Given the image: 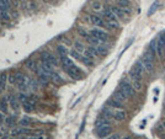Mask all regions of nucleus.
Here are the masks:
<instances>
[{"instance_id":"22","label":"nucleus","mask_w":165,"mask_h":139,"mask_svg":"<svg viewBox=\"0 0 165 139\" xmlns=\"http://www.w3.org/2000/svg\"><path fill=\"white\" fill-rule=\"evenodd\" d=\"M22 107L26 112H32L35 110V105H32L31 102H28V101H22Z\"/></svg>"},{"instance_id":"44","label":"nucleus","mask_w":165,"mask_h":139,"mask_svg":"<svg viewBox=\"0 0 165 139\" xmlns=\"http://www.w3.org/2000/svg\"><path fill=\"white\" fill-rule=\"evenodd\" d=\"M21 139H31V137H25V138H21Z\"/></svg>"},{"instance_id":"45","label":"nucleus","mask_w":165,"mask_h":139,"mask_svg":"<svg viewBox=\"0 0 165 139\" xmlns=\"http://www.w3.org/2000/svg\"><path fill=\"white\" fill-rule=\"evenodd\" d=\"M163 127H164V128H165V122H164V123H163Z\"/></svg>"},{"instance_id":"46","label":"nucleus","mask_w":165,"mask_h":139,"mask_svg":"<svg viewBox=\"0 0 165 139\" xmlns=\"http://www.w3.org/2000/svg\"><path fill=\"white\" fill-rule=\"evenodd\" d=\"M1 91H3V89H1V88H0V92H1Z\"/></svg>"},{"instance_id":"35","label":"nucleus","mask_w":165,"mask_h":139,"mask_svg":"<svg viewBox=\"0 0 165 139\" xmlns=\"http://www.w3.org/2000/svg\"><path fill=\"white\" fill-rule=\"evenodd\" d=\"M30 89L36 91L37 89H38V83H37V80L35 79H30Z\"/></svg>"},{"instance_id":"14","label":"nucleus","mask_w":165,"mask_h":139,"mask_svg":"<svg viewBox=\"0 0 165 139\" xmlns=\"http://www.w3.org/2000/svg\"><path fill=\"white\" fill-rule=\"evenodd\" d=\"M107 105H109L110 107H112V108H123V102H119L117 100H115L113 97H111V99L109 100Z\"/></svg>"},{"instance_id":"33","label":"nucleus","mask_w":165,"mask_h":139,"mask_svg":"<svg viewBox=\"0 0 165 139\" xmlns=\"http://www.w3.org/2000/svg\"><path fill=\"white\" fill-rule=\"evenodd\" d=\"M0 19L4 21H10V15L7 11H0Z\"/></svg>"},{"instance_id":"39","label":"nucleus","mask_w":165,"mask_h":139,"mask_svg":"<svg viewBox=\"0 0 165 139\" xmlns=\"http://www.w3.org/2000/svg\"><path fill=\"white\" fill-rule=\"evenodd\" d=\"M78 32H79V35L82 36L84 38H88L89 36H90V33H88V32H86L85 30H81V28H79V30H78Z\"/></svg>"},{"instance_id":"23","label":"nucleus","mask_w":165,"mask_h":139,"mask_svg":"<svg viewBox=\"0 0 165 139\" xmlns=\"http://www.w3.org/2000/svg\"><path fill=\"white\" fill-rule=\"evenodd\" d=\"M74 49L81 53V52H84L86 48H85V44L82 42H80V41H75V42H74Z\"/></svg>"},{"instance_id":"34","label":"nucleus","mask_w":165,"mask_h":139,"mask_svg":"<svg viewBox=\"0 0 165 139\" xmlns=\"http://www.w3.org/2000/svg\"><path fill=\"white\" fill-rule=\"evenodd\" d=\"M30 123H31V120L28 117H23V118H21V121H20V126H22V127L30 126Z\"/></svg>"},{"instance_id":"21","label":"nucleus","mask_w":165,"mask_h":139,"mask_svg":"<svg viewBox=\"0 0 165 139\" xmlns=\"http://www.w3.org/2000/svg\"><path fill=\"white\" fill-rule=\"evenodd\" d=\"M156 48H158V38H153L149 43V49L153 54H156Z\"/></svg>"},{"instance_id":"37","label":"nucleus","mask_w":165,"mask_h":139,"mask_svg":"<svg viewBox=\"0 0 165 139\" xmlns=\"http://www.w3.org/2000/svg\"><path fill=\"white\" fill-rule=\"evenodd\" d=\"M101 139H121V136H119L118 133H113V134H110V136L101 138Z\"/></svg>"},{"instance_id":"32","label":"nucleus","mask_w":165,"mask_h":139,"mask_svg":"<svg viewBox=\"0 0 165 139\" xmlns=\"http://www.w3.org/2000/svg\"><path fill=\"white\" fill-rule=\"evenodd\" d=\"M158 5H159V0H155V3L153 4V5L150 6V9H149V11H148V15H152L153 13H155L156 11V9H158Z\"/></svg>"},{"instance_id":"24","label":"nucleus","mask_w":165,"mask_h":139,"mask_svg":"<svg viewBox=\"0 0 165 139\" xmlns=\"http://www.w3.org/2000/svg\"><path fill=\"white\" fill-rule=\"evenodd\" d=\"M7 101H9L7 97H4V99L0 101V111L4 113H7Z\"/></svg>"},{"instance_id":"1","label":"nucleus","mask_w":165,"mask_h":139,"mask_svg":"<svg viewBox=\"0 0 165 139\" xmlns=\"http://www.w3.org/2000/svg\"><path fill=\"white\" fill-rule=\"evenodd\" d=\"M118 90H119L121 92L125 94V95L128 97V99L134 95V88H133V85H132L128 80H123L122 83L119 84Z\"/></svg>"},{"instance_id":"27","label":"nucleus","mask_w":165,"mask_h":139,"mask_svg":"<svg viewBox=\"0 0 165 139\" xmlns=\"http://www.w3.org/2000/svg\"><path fill=\"white\" fill-rule=\"evenodd\" d=\"M131 81H132V85H133L134 90L141 91L142 90V80L141 79H131Z\"/></svg>"},{"instance_id":"15","label":"nucleus","mask_w":165,"mask_h":139,"mask_svg":"<svg viewBox=\"0 0 165 139\" xmlns=\"http://www.w3.org/2000/svg\"><path fill=\"white\" fill-rule=\"evenodd\" d=\"M112 97H113L115 100L119 101V102H125V101H127V100H128V97H127V96H126V95H125V94H123V92H121V91H119V90H117V91L113 94V95H112Z\"/></svg>"},{"instance_id":"20","label":"nucleus","mask_w":165,"mask_h":139,"mask_svg":"<svg viewBox=\"0 0 165 139\" xmlns=\"http://www.w3.org/2000/svg\"><path fill=\"white\" fill-rule=\"evenodd\" d=\"M49 78H51V80H52V81H54V83H57V84L63 83V79H62V76H60L57 72H53L52 74L49 75Z\"/></svg>"},{"instance_id":"6","label":"nucleus","mask_w":165,"mask_h":139,"mask_svg":"<svg viewBox=\"0 0 165 139\" xmlns=\"http://www.w3.org/2000/svg\"><path fill=\"white\" fill-rule=\"evenodd\" d=\"M89 20H90V22H91L93 25L97 26V27H106L105 20L102 19L101 16H99V15H90L89 16Z\"/></svg>"},{"instance_id":"18","label":"nucleus","mask_w":165,"mask_h":139,"mask_svg":"<svg viewBox=\"0 0 165 139\" xmlns=\"http://www.w3.org/2000/svg\"><path fill=\"white\" fill-rule=\"evenodd\" d=\"M117 5L122 9H128L132 10V5H131V1L129 0H117Z\"/></svg>"},{"instance_id":"28","label":"nucleus","mask_w":165,"mask_h":139,"mask_svg":"<svg viewBox=\"0 0 165 139\" xmlns=\"http://www.w3.org/2000/svg\"><path fill=\"white\" fill-rule=\"evenodd\" d=\"M69 55H70L72 58H74V59L79 60V62H80V59H81V54H80V52H78V51H75V49L69 51Z\"/></svg>"},{"instance_id":"30","label":"nucleus","mask_w":165,"mask_h":139,"mask_svg":"<svg viewBox=\"0 0 165 139\" xmlns=\"http://www.w3.org/2000/svg\"><path fill=\"white\" fill-rule=\"evenodd\" d=\"M6 80H7V75L6 74H1V75H0V88H1L3 90L5 89Z\"/></svg>"},{"instance_id":"10","label":"nucleus","mask_w":165,"mask_h":139,"mask_svg":"<svg viewBox=\"0 0 165 139\" xmlns=\"http://www.w3.org/2000/svg\"><path fill=\"white\" fill-rule=\"evenodd\" d=\"M141 60H142V63H143L144 70H146L147 73H152V72H153V68H154L153 60L149 59V58H146V57H143Z\"/></svg>"},{"instance_id":"17","label":"nucleus","mask_w":165,"mask_h":139,"mask_svg":"<svg viewBox=\"0 0 165 139\" xmlns=\"http://www.w3.org/2000/svg\"><path fill=\"white\" fill-rule=\"evenodd\" d=\"M57 53L59 54V57H67L69 54V51L67 49V47H65V46L59 44V46H57Z\"/></svg>"},{"instance_id":"26","label":"nucleus","mask_w":165,"mask_h":139,"mask_svg":"<svg viewBox=\"0 0 165 139\" xmlns=\"http://www.w3.org/2000/svg\"><path fill=\"white\" fill-rule=\"evenodd\" d=\"M26 67L30 69V70H32V72H36L37 70V68H38V65L36 64V62L34 59H28L27 62H26Z\"/></svg>"},{"instance_id":"12","label":"nucleus","mask_w":165,"mask_h":139,"mask_svg":"<svg viewBox=\"0 0 165 139\" xmlns=\"http://www.w3.org/2000/svg\"><path fill=\"white\" fill-rule=\"evenodd\" d=\"M60 62H62V67H63V68H72V67L75 65L74 62L69 58L68 55L67 57H60Z\"/></svg>"},{"instance_id":"4","label":"nucleus","mask_w":165,"mask_h":139,"mask_svg":"<svg viewBox=\"0 0 165 139\" xmlns=\"http://www.w3.org/2000/svg\"><path fill=\"white\" fill-rule=\"evenodd\" d=\"M41 62H49L53 67H57L58 65V60L56 59V57L51 54L49 52H42L41 53Z\"/></svg>"},{"instance_id":"11","label":"nucleus","mask_w":165,"mask_h":139,"mask_svg":"<svg viewBox=\"0 0 165 139\" xmlns=\"http://www.w3.org/2000/svg\"><path fill=\"white\" fill-rule=\"evenodd\" d=\"M111 10H112L113 13L116 14V16H117L118 19H121V20H127V15H126V13L123 11L122 7H119L118 5H117V6H111Z\"/></svg>"},{"instance_id":"25","label":"nucleus","mask_w":165,"mask_h":139,"mask_svg":"<svg viewBox=\"0 0 165 139\" xmlns=\"http://www.w3.org/2000/svg\"><path fill=\"white\" fill-rule=\"evenodd\" d=\"M80 63H82L84 65H86V67H93V65H94V60L90 59V58H88L86 55H81Z\"/></svg>"},{"instance_id":"31","label":"nucleus","mask_w":165,"mask_h":139,"mask_svg":"<svg viewBox=\"0 0 165 139\" xmlns=\"http://www.w3.org/2000/svg\"><path fill=\"white\" fill-rule=\"evenodd\" d=\"M91 6H93V10H95V11H102L104 10L102 9V4L99 3V1H94L91 4Z\"/></svg>"},{"instance_id":"8","label":"nucleus","mask_w":165,"mask_h":139,"mask_svg":"<svg viewBox=\"0 0 165 139\" xmlns=\"http://www.w3.org/2000/svg\"><path fill=\"white\" fill-rule=\"evenodd\" d=\"M102 17L105 20H113V21H118V17L116 16V14L111 10V7H105L102 10Z\"/></svg>"},{"instance_id":"13","label":"nucleus","mask_w":165,"mask_h":139,"mask_svg":"<svg viewBox=\"0 0 165 139\" xmlns=\"http://www.w3.org/2000/svg\"><path fill=\"white\" fill-rule=\"evenodd\" d=\"M85 39L88 41V43H90L91 46H96V47H99V46H104V43H105V42H102V41H100L99 38L93 37L91 35H90L88 38H85Z\"/></svg>"},{"instance_id":"42","label":"nucleus","mask_w":165,"mask_h":139,"mask_svg":"<svg viewBox=\"0 0 165 139\" xmlns=\"http://www.w3.org/2000/svg\"><path fill=\"white\" fill-rule=\"evenodd\" d=\"M31 139H47V138L44 137V134H43V136H40V137H34V136H32Z\"/></svg>"},{"instance_id":"38","label":"nucleus","mask_w":165,"mask_h":139,"mask_svg":"<svg viewBox=\"0 0 165 139\" xmlns=\"http://www.w3.org/2000/svg\"><path fill=\"white\" fill-rule=\"evenodd\" d=\"M5 123L7 126H14L15 124V117H7V118H5Z\"/></svg>"},{"instance_id":"2","label":"nucleus","mask_w":165,"mask_h":139,"mask_svg":"<svg viewBox=\"0 0 165 139\" xmlns=\"http://www.w3.org/2000/svg\"><path fill=\"white\" fill-rule=\"evenodd\" d=\"M89 33L93 37L99 38L100 41H102V42H107V41L110 39V35L107 33V32L100 30V28H94V30H90Z\"/></svg>"},{"instance_id":"9","label":"nucleus","mask_w":165,"mask_h":139,"mask_svg":"<svg viewBox=\"0 0 165 139\" xmlns=\"http://www.w3.org/2000/svg\"><path fill=\"white\" fill-rule=\"evenodd\" d=\"M126 117H127V113H126L125 110L117 108V110H115V111H113V116H112V118H115V121L122 122V121L126 120Z\"/></svg>"},{"instance_id":"41","label":"nucleus","mask_w":165,"mask_h":139,"mask_svg":"<svg viewBox=\"0 0 165 139\" xmlns=\"http://www.w3.org/2000/svg\"><path fill=\"white\" fill-rule=\"evenodd\" d=\"M4 112H0V124H3L4 123V121H5V116H4Z\"/></svg>"},{"instance_id":"5","label":"nucleus","mask_w":165,"mask_h":139,"mask_svg":"<svg viewBox=\"0 0 165 139\" xmlns=\"http://www.w3.org/2000/svg\"><path fill=\"white\" fill-rule=\"evenodd\" d=\"M112 124V120H111V117H107L105 114H100L99 118L95 122V127L99 128V127H102V126H111Z\"/></svg>"},{"instance_id":"40","label":"nucleus","mask_w":165,"mask_h":139,"mask_svg":"<svg viewBox=\"0 0 165 139\" xmlns=\"http://www.w3.org/2000/svg\"><path fill=\"white\" fill-rule=\"evenodd\" d=\"M9 83L10 84H16V74L12 73V74L9 75Z\"/></svg>"},{"instance_id":"16","label":"nucleus","mask_w":165,"mask_h":139,"mask_svg":"<svg viewBox=\"0 0 165 139\" xmlns=\"http://www.w3.org/2000/svg\"><path fill=\"white\" fill-rule=\"evenodd\" d=\"M106 22V28L109 30H116L119 27V22L118 21H113V20H105Z\"/></svg>"},{"instance_id":"36","label":"nucleus","mask_w":165,"mask_h":139,"mask_svg":"<svg viewBox=\"0 0 165 139\" xmlns=\"http://www.w3.org/2000/svg\"><path fill=\"white\" fill-rule=\"evenodd\" d=\"M88 49L90 51L93 53V54L95 55V57H100V53H99V51H97V48L95 47V46H91V44H90V46L88 47Z\"/></svg>"},{"instance_id":"19","label":"nucleus","mask_w":165,"mask_h":139,"mask_svg":"<svg viewBox=\"0 0 165 139\" xmlns=\"http://www.w3.org/2000/svg\"><path fill=\"white\" fill-rule=\"evenodd\" d=\"M113 111H115V110H113L112 107H110L109 105H107V106H105V107H102L101 113L105 114V116H107V117H111V118H112V116H113Z\"/></svg>"},{"instance_id":"29","label":"nucleus","mask_w":165,"mask_h":139,"mask_svg":"<svg viewBox=\"0 0 165 139\" xmlns=\"http://www.w3.org/2000/svg\"><path fill=\"white\" fill-rule=\"evenodd\" d=\"M7 99H9L10 105H11V107H12V108L19 110V104H17V101H16V99H15L14 96H7Z\"/></svg>"},{"instance_id":"3","label":"nucleus","mask_w":165,"mask_h":139,"mask_svg":"<svg viewBox=\"0 0 165 139\" xmlns=\"http://www.w3.org/2000/svg\"><path fill=\"white\" fill-rule=\"evenodd\" d=\"M63 69H64V72L72 78V79H75V80L81 79V72H80L79 68L75 67V65L72 67V68H63Z\"/></svg>"},{"instance_id":"7","label":"nucleus","mask_w":165,"mask_h":139,"mask_svg":"<svg viewBox=\"0 0 165 139\" xmlns=\"http://www.w3.org/2000/svg\"><path fill=\"white\" fill-rule=\"evenodd\" d=\"M111 132H112L111 126H102V127L96 128V134L99 136V138H105L107 136H110Z\"/></svg>"},{"instance_id":"43","label":"nucleus","mask_w":165,"mask_h":139,"mask_svg":"<svg viewBox=\"0 0 165 139\" xmlns=\"http://www.w3.org/2000/svg\"><path fill=\"white\" fill-rule=\"evenodd\" d=\"M121 139H132L129 136H126V137H123V138H121Z\"/></svg>"}]
</instances>
